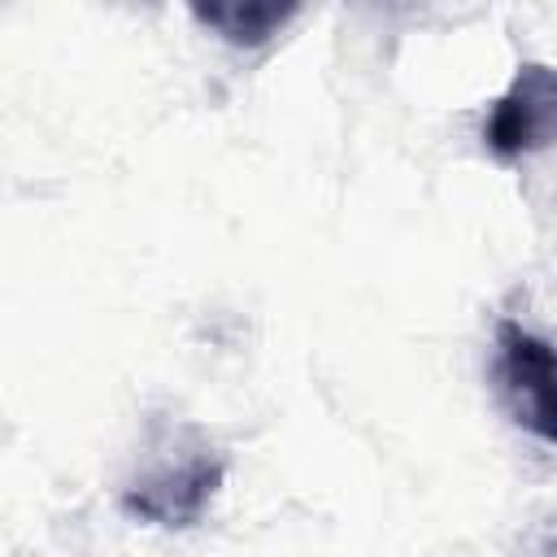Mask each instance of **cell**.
<instances>
[{
  "label": "cell",
  "mask_w": 557,
  "mask_h": 557,
  "mask_svg": "<svg viewBox=\"0 0 557 557\" xmlns=\"http://www.w3.org/2000/svg\"><path fill=\"white\" fill-rule=\"evenodd\" d=\"M226 479V457L200 426L157 431L144 466L122 487V509L148 527H196Z\"/></svg>",
  "instance_id": "6da1fadb"
},
{
  "label": "cell",
  "mask_w": 557,
  "mask_h": 557,
  "mask_svg": "<svg viewBox=\"0 0 557 557\" xmlns=\"http://www.w3.org/2000/svg\"><path fill=\"white\" fill-rule=\"evenodd\" d=\"M496 348L500 396L513 422L540 435L544 444H557V348L518 322L496 326Z\"/></svg>",
  "instance_id": "7a4b0ae2"
},
{
  "label": "cell",
  "mask_w": 557,
  "mask_h": 557,
  "mask_svg": "<svg viewBox=\"0 0 557 557\" xmlns=\"http://www.w3.org/2000/svg\"><path fill=\"white\" fill-rule=\"evenodd\" d=\"M483 144L500 161L531 157L557 144V70L553 65H540V61L518 65V74L509 78V87L496 96L487 113Z\"/></svg>",
  "instance_id": "3957f363"
},
{
  "label": "cell",
  "mask_w": 557,
  "mask_h": 557,
  "mask_svg": "<svg viewBox=\"0 0 557 557\" xmlns=\"http://www.w3.org/2000/svg\"><path fill=\"white\" fill-rule=\"evenodd\" d=\"M191 17L235 48H257L296 17V4L292 0H283V4L278 0H209V4L196 0Z\"/></svg>",
  "instance_id": "277c9868"
}]
</instances>
